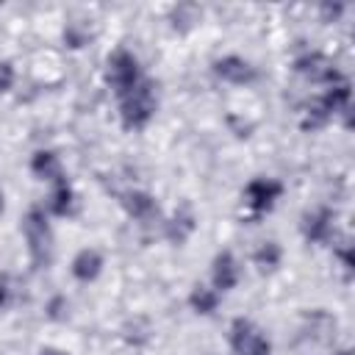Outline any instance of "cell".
Listing matches in <instances>:
<instances>
[{"label":"cell","instance_id":"cell-1","mask_svg":"<svg viewBox=\"0 0 355 355\" xmlns=\"http://www.w3.org/2000/svg\"><path fill=\"white\" fill-rule=\"evenodd\" d=\"M116 100H119V119L125 130H144L158 111V94L150 78H141L130 92L119 94Z\"/></svg>","mask_w":355,"mask_h":355},{"label":"cell","instance_id":"cell-2","mask_svg":"<svg viewBox=\"0 0 355 355\" xmlns=\"http://www.w3.org/2000/svg\"><path fill=\"white\" fill-rule=\"evenodd\" d=\"M22 236L28 241V252L33 258L36 266L50 261V250H53V230H50V219L44 208H31L22 219Z\"/></svg>","mask_w":355,"mask_h":355},{"label":"cell","instance_id":"cell-3","mask_svg":"<svg viewBox=\"0 0 355 355\" xmlns=\"http://www.w3.org/2000/svg\"><path fill=\"white\" fill-rule=\"evenodd\" d=\"M141 67H139V58L128 50V47H116L108 61H105V83L114 89V94H125L130 92L139 80H141Z\"/></svg>","mask_w":355,"mask_h":355},{"label":"cell","instance_id":"cell-4","mask_svg":"<svg viewBox=\"0 0 355 355\" xmlns=\"http://www.w3.org/2000/svg\"><path fill=\"white\" fill-rule=\"evenodd\" d=\"M244 205L250 208V214L252 216H263V214H269L275 205H277V200L283 197V183L277 180V178H252L247 186H244Z\"/></svg>","mask_w":355,"mask_h":355},{"label":"cell","instance_id":"cell-5","mask_svg":"<svg viewBox=\"0 0 355 355\" xmlns=\"http://www.w3.org/2000/svg\"><path fill=\"white\" fill-rule=\"evenodd\" d=\"M294 72L302 75V78L311 80V83H322L324 89L333 86V83H338V80H344V75L333 67V61H330L324 53H319V50L302 53V55L294 61Z\"/></svg>","mask_w":355,"mask_h":355},{"label":"cell","instance_id":"cell-6","mask_svg":"<svg viewBox=\"0 0 355 355\" xmlns=\"http://www.w3.org/2000/svg\"><path fill=\"white\" fill-rule=\"evenodd\" d=\"M239 277H241V266H239L236 255L230 250L216 252L214 261H211V288H216L219 294H225V291L236 288Z\"/></svg>","mask_w":355,"mask_h":355},{"label":"cell","instance_id":"cell-7","mask_svg":"<svg viewBox=\"0 0 355 355\" xmlns=\"http://www.w3.org/2000/svg\"><path fill=\"white\" fill-rule=\"evenodd\" d=\"M214 75H216L219 80H225V83L247 86V83L255 80V67H252L247 58L230 53V55H222V58L214 61Z\"/></svg>","mask_w":355,"mask_h":355},{"label":"cell","instance_id":"cell-8","mask_svg":"<svg viewBox=\"0 0 355 355\" xmlns=\"http://www.w3.org/2000/svg\"><path fill=\"white\" fill-rule=\"evenodd\" d=\"M300 227H302L305 241H313V244L327 241L333 236V227H336V211L327 208V205H316L313 211H308L302 216V225Z\"/></svg>","mask_w":355,"mask_h":355},{"label":"cell","instance_id":"cell-9","mask_svg":"<svg viewBox=\"0 0 355 355\" xmlns=\"http://www.w3.org/2000/svg\"><path fill=\"white\" fill-rule=\"evenodd\" d=\"M103 266H105L103 252L94 250V247H83V250L75 252V258H72V263H69V272H72V277H75L78 283H92V280L100 277Z\"/></svg>","mask_w":355,"mask_h":355},{"label":"cell","instance_id":"cell-10","mask_svg":"<svg viewBox=\"0 0 355 355\" xmlns=\"http://www.w3.org/2000/svg\"><path fill=\"white\" fill-rule=\"evenodd\" d=\"M122 208L128 211L130 219L136 222H150L158 216V205H155V197L150 191H141V189H133V191H125L122 194Z\"/></svg>","mask_w":355,"mask_h":355},{"label":"cell","instance_id":"cell-11","mask_svg":"<svg viewBox=\"0 0 355 355\" xmlns=\"http://www.w3.org/2000/svg\"><path fill=\"white\" fill-rule=\"evenodd\" d=\"M31 172H33L39 180L50 183V186L67 178V175H64V164H61V158H58L53 150H36V153L31 155Z\"/></svg>","mask_w":355,"mask_h":355},{"label":"cell","instance_id":"cell-12","mask_svg":"<svg viewBox=\"0 0 355 355\" xmlns=\"http://www.w3.org/2000/svg\"><path fill=\"white\" fill-rule=\"evenodd\" d=\"M258 336H261V330L255 327L252 319L236 316V319L230 322V330H227V341H230L233 355H247V349L258 341Z\"/></svg>","mask_w":355,"mask_h":355},{"label":"cell","instance_id":"cell-13","mask_svg":"<svg viewBox=\"0 0 355 355\" xmlns=\"http://www.w3.org/2000/svg\"><path fill=\"white\" fill-rule=\"evenodd\" d=\"M44 211L53 214V216H69V214L75 211V189L69 186L67 178L58 180V183H53L50 197H47V208H44Z\"/></svg>","mask_w":355,"mask_h":355},{"label":"cell","instance_id":"cell-14","mask_svg":"<svg viewBox=\"0 0 355 355\" xmlns=\"http://www.w3.org/2000/svg\"><path fill=\"white\" fill-rule=\"evenodd\" d=\"M219 302H222V294H219L216 288H211V286H202V283H197V286L191 288V294H189L191 311H194V313H202V316H211V313L219 308Z\"/></svg>","mask_w":355,"mask_h":355},{"label":"cell","instance_id":"cell-15","mask_svg":"<svg viewBox=\"0 0 355 355\" xmlns=\"http://www.w3.org/2000/svg\"><path fill=\"white\" fill-rule=\"evenodd\" d=\"M280 261H283V250H280L277 241H261V244L255 247V252H252V263H255L261 272L277 269Z\"/></svg>","mask_w":355,"mask_h":355},{"label":"cell","instance_id":"cell-16","mask_svg":"<svg viewBox=\"0 0 355 355\" xmlns=\"http://www.w3.org/2000/svg\"><path fill=\"white\" fill-rule=\"evenodd\" d=\"M17 80V69L11 61H0V94H6Z\"/></svg>","mask_w":355,"mask_h":355},{"label":"cell","instance_id":"cell-17","mask_svg":"<svg viewBox=\"0 0 355 355\" xmlns=\"http://www.w3.org/2000/svg\"><path fill=\"white\" fill-rule=\"evenodd\" d=\"M11 300H14L11 280H8V275H0V311H3V308H8V305H11Z\"/></svg>","mask_w":355,"mask_h":355},{"label":"cell","instance_id":"cell-18","mask_svg":"<svg viewBox=\"0 0 355 355\" xmlns=\"http://www.w3.org/2000/svg\"><path fill=\"white\" fill-rule=\"evenodd\" d=\"M247 355H272V341H269V338L261 333V336H258V341H255V344L247 349Z\"/></svg>","mask_w":355,"mask_h":355},{"label":"cell","instance_id":"cell-19","mask_svg":"<svg viewBox=\"0 0 355 355\" xmlns=\"http://www.w3.org/2000/svg\"><path fill=\"white\" fill-rule=\"evenodd\" d=\"M36 355H67L64 349H58V347H44V349H39Z\"/></svg>","mask_w":355,"mask_h":355},{"label":"cell","instance_id":"cell-20","mask_svg":"<svg viewBox=\"0 0 355 355\" xmlns=\"http://www.w3.org/2000/svg\"><path fill=\"white\" fill-rule=\"evenodd\" d=\"M6 211V194H3V189H0V214Z\"/></svg>","mask_w":355,"mask_h":355},{"label":"cell","instance_id":"cell-21","mask_svg":"<svg viewBox=\"0 0 355 355\" xmlns=\"http://www.w3.org/2000/svg\"><path fill=\"white\" fill-rule=\"evenodd\" d=\"M336 355H352V349H338Z\"/></svg>","mask_w":355,"mask_h":355}]
</instances>
